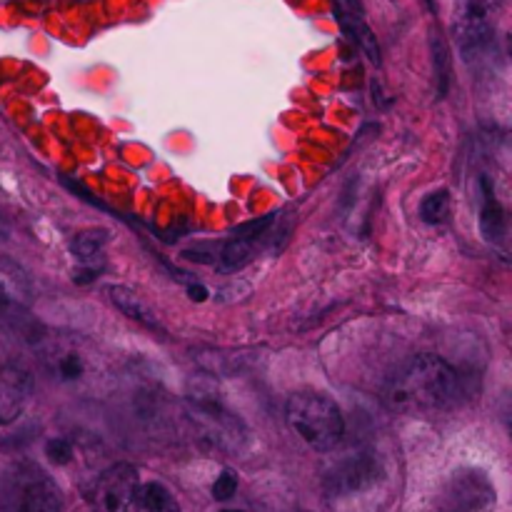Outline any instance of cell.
<instances>
[{
    "label": "cell",
    "instance_id": "cell-1",
    "mask_svg": "<svg viewBox=\"0 0 512 512\" xmlns=\"http://www.w3.org/2000/svg\"><path fill=\"white\" fill-rule=\"evenodd\" d=\"M35 350H38V360L50 383L80 395V398L98 395L100 390L108 388L110 378H113L108 355L93 340L78 333L48 330L38 338Z\"/></svg>",
    "mask_w": 512,
    "mask_h": 512
},
{
    "label": "cell",
    "instance_id": "cell-2",
    "mask_svg": "<svg viewBox=\"0 0 512 512\" xmlns=\"http://www.w3.org/2000/svg\"><path fill=\"white\" fill-rule=\"evenodd\" d=\"M458 370L438 355H418L408 360L385 385V403L403 415H433L458 403Z\"/></svg>",
    "mask_w": 512,
    "mask_h": 512
},
{
    "label": "cell",
    "instance_id": "cell-3",
    "mask_svg": "<svg viewBox=\"0 0 512 512\" xmlns=\"http://www.w3.org/2000/svg\"><path fill=\"white\" fill-rule=\"evenodd\" d=\"M288 423L300 440L318 453L335 450L345 435L343 410L328 395L313 390L295 393L288 400Z\"/></svg>",
    "mask_w": 512,
    "mask_h": 512
},
{
    "label": "cell",
    "instance_id": "cell-4",
    "mask_svg": "<svg viewBox=\"0 0 512 512\" xmlns=\"http://www.w3.org/2000/svg\"><path fill=\"white\" fill-rule=\"evenodd\" d=\"M63 498L58 485L33 463H20L5 475L0 490V512H60Z\"/></svg>",
    "mask_w": 512,
    "mask_h": 512
},
{
    "label": "cell",
    "instance_id": "cell-5",
    "mask_svg": "<svg viewBox=\"0 0 512 512\" xmlns=\"http://www.w3.org/2000/svg\"><path fill=\"white\" fill-rule=\"evenodd\" d=\"M500 0H458L455 8V40L463 58L480 60L495 45Z\"/></svg>",
    "mask_w": 512,
    "mask_h": 512
},
{
    "label": "cell",
    "instance_id": "cell-6",
    "mask_svg": "<svg viewBox=\"0 0 512 512\" xmlns=\"http://www.w3.org/2000/svg\"><path fill=\"white\" fill-rule=\"evenodd\" d=\"M498 490L488 473L478 468L455 470L435 500V512H493Z\"/></svg>",
    "mask_w": 512,
    "mask_h": 512
},
{
    "label": "cell",
    "instance_id": "cell-7",
    "mask_svg": "<svg viewBox=\"0 0 512 512\" xmlns=\"http://www.w3.org/2000/svg\"><path fill=\"white\" fill-rule=\"evenodd\" d=\"M138 493V470L128 463H118L95 478L90 488V503L98 512H138Z\"/></svg>",
    "mask_w": 512,
    "mask_h": 512
},
{
    "label": "cell",
    "instance_id": "cell-8",
    "mask_svg": "<svg viewBox=\"0 0 512 512\" xmlns=\"http://www.w3.org/2000/svg\"><path fill=\"white\" fill-rule=\"evenodd\" d=\"M383 478V465L373 453H353L340 458L323 475V490L328 498H348L370 490Z\"/></svg>",
    "mask_w": 512,
    "mask_h": 512
},
{
    "label": "cell",
    "instance_id": "cell-9",
    "mask_svg": "<svg viewBox=\"0 0 512 512\" xmlns=\"http://www.w3.org/2000/svg\"><path fill=\"white\" fill-rule=\"evenodd\" d=\"M193 420L198 423L203 438L215 448H238V443L245 440V430L238 423V418L210 398L193 400Z\"/></svg>",
    "mask_w": 512,
    "mask_h": 512
},
{
    "label": "cell",
    "instance_id": "cell-10",
    "mask_svg": "<svg viewBox=\"0 0 512 512\" xmlns=\"http://www.w3.org/2000/svg\"><path fill=\"white\" fill-rule=\"evenodd\" d=\"M33 305V285L15 260L0 258V323H18Z\"/></svg>",
    "mask_w": 512,
    "mask_h": 512
},
{
    "label": "cell",
    "instance_id": "cell-11",
    "mask_svg": "<svg viewBox=\"0 0 512 512\" xmlns=\"http://www.w3.org/2000/svg\"><path fill=\"white\" fill-rule=\"evenodd\" d=\"M33 395V378L15 363L0 365V425H10L23 415Z\"/></svg>",
    "mask_w": 512,
    "mask_h": 512
},
{
    "label": "cell",
    "instance_id": "cell-12",
    "mask_svg": "<svg viewBox=\"0 0 512 512\" xmlns=\"http://www.w3.org/2000/svg\"><path fill=\"white\" fill-rule=\"evenodd\" d=\"M105 295H108L110 303L115 305V308L120 310L123 315H128L130 320H135V323L145 325L148 330H155V333L165 335V328L160 325L158 315H155V310L150 308L148 303H145L143 298H140L135 290L125 288V285H110V288H105Z\"/></svg>",
    "mask_w": 512,
    "mask_h": 512
},
{
    "label": "cell",
    "instance_id": "cell-13",
    "mask_svg": "<svg viewBox=\"0 0 512 512\" xmlns=\"http://www.w3.org/2000/svg\"><path fill=\"white\" fill-rule=\"evenodd\" d=\"M480 230L490 243H498L508 233V215H505L500 200L495 198V190L488 178L480 180Z\"/></svg>",
    "mask_w": 512,
    "mask_h": 512
},
{
    "label": "cell",
    "instance_id": "cell-14",
    "mask_svg": "<svg viewBox=\"0 0 512 512\" xmlns=\"http://www.w3.org/2000/svg\"><path fill=\"white\" fill-rule=\"evenodd\" d=\"M255 243H258V240L233 235L228 243L220 245V255L215 258V260H218V268L223 270V273H238L240 268H245V265L253 260Z\"/></svg>",
    "mask_w": 512,
    "mask_h": 512
},
{
    "label": "cell",
    "instance_id": "cell-15",
    "mask_svg": "<svg viewBox=\"0 0 512 512\" xmlns=\"http://www.w3.org/2000/svg\"><path fill=\"white\" fill-rule=\"evenodd\" d=\"M105 245H108V230L103 228L83 230V233H78L73 240H70V253L75 255L78 263L90 265L93 260L103 258Z\"/></svg>",
    "mask_w": 512,
    "mask_h": 512
},
{
    "label": "cell",
    "instance_id": "cell-16",
    "mask_svg": "<svg viewBox=\"0 0 512 512\" xmlns=\"http://www.w3.org/2000/svg\"><path fill=\"white\" fill-rule=\"evenodd\" d=\"M138 505L145 512H180V503L163 483L140 485Z\"/></svg>",
    "mask_w": 512,
    "mask_h": 512
},
{
    "label": "cell",
    "instance_id": "cell-17",
    "mask_svg": "<svg viewBox=\"0 0 512 512\" xmlns=\"http://www.w3.org/2000/svg\"><path fill=\"white\" fill-rule=\"evenodd\" d=\"M420 218L425 223H445L450 218V193L448 190H438V193H430L428 198L420 203Z\"/></svg>",
    "mask_w": 512,
    "mask_h": 512
},
{
    "label": "cell",
    "instance_id": "cell-18",
    "mask_svg": "<svg viewBox=\"0 0 512 512\" xmlns=\"http://www.w3.org/2000/svg\"><path fill=\"white\" fill-rule=\"evenodd\" d=\"M433 63H435V73H438V83H440V95H445L448 90V80H450V60H448V45L440 35L433 38Z\"/></svg>",
    "mask_w": 512,
    "mask_h": 512
},
{
    "label": "cell",
    "instance_id": "cell-19",
    "mask_svg": "<svg viewBox=\"0 0 512 512\" xmlns=\"http://www.w3.org/2000/svg\"><path fill=\"white\" fill-rule=\"evenodd\" d=\"M238 493V475L233 470H223L220 478L213 483V498L225 503V500H233Z\"/></svg>",
    "mask_w": 512,
    "mask_h": 512
},
{
    "label": "cell",
    "instance_id": "cell-20",
    "mask_svg": "<svg viewBox=\"0 0 512 512\" xmlns=\"http://www.w3.org/2000/svg\"><path fill=\"white\" fill-rule=\"evenodd\" d=\"M45 455L50 458V463L55 465H68L73 460V443L68 438H53L45 445Z\"/></svg>",
    "mask_w": 512,
    "mask_h": 512
},
{
    "label": "cell",
    "instance_id": "cell-21",
    "mask_svg": "<svg viewBox=\"0 0 512 512\" xmlns=\"http://www.w3.org/2000/svg\"><path fill=\"white\" fill-rule=\"evenodd\" d=\"M188 293H190V298H195V300H198V303H203V300L208 298V290H205L203 285H190Z\"/></svg>",
    "mask_w": 512,
    "mask_h": 512
},
{
    "label": "cell",
    "instance_id": "cell-22",
    "mask_svg": "<svg viewBox=\"0 0 512 512\" xmlns=\"http://www.w3.org/2000/svg\"><path fill=\"white\" fill-rule=\"evenodd\" d=\"M423 3L428 5V10H433V13H435V0H423Z\"/></svg>",
    "mask_w": 512,
    "mask_h": 512
},
{
    "label": "cell",
    "instance_id": "cell-23",
    "mask_svg": "<svg viewBox=\"0 0 512 512\" xmlns=\"http://www.w3.org/2000/svg\"><path fill=\"white\" fill-rule=\"evenodd\" d=\"M220 512H245V510H220Z\"/></svg>",
    "mask_w": 512,
    "mask_h": 512
}]
</instances>
